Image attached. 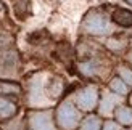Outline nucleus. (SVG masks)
Returning <instances> with one entry per match:
<instances>
[{"label": "nucleus", "instance_id": "6e6552de", "mask_svg": "<svg viewBox=\"0 0 132 130\" xmlns=\"http://www.w3.org/2000/svg\"><path fill=\"white\" fill-rule=\"evenodd\" d=\"M15 113H16V106L13 105L11 101L5 100V98H0V117L2 119L11 117Z\"/></svg>", "mask_w": 132, "mask_h": 130}, {"label": "nucleus", "instance_id": "423d86ee", "mask_svg": "<svg viewBox=\"0 0 132 130\" xmlns=\"http://www.w3.org/2000/svg\"><path fill=\"white\" fill-rule=\"evenodd\" d=\"M119 101H121L119 96H114V95H111V93L106 92V93L103 95L102 101H100V113H102L103 116L111 114V111L114 109V106H116Z\"/></svg>", "mask_w": 132, "mask_h": 130}, {"label": "nucleus", "instance_id": "39448f33", "mask_svg": "<svg viewBox=\"0 0 132 130\" xmlns=\"http://www.w3.org/2000/svg\"><path fill=\"white\" fill-rule=\"evenodd\" d=\"M29 125H31V130H56L53 127V122H52L50 111H42V113L31 114Z\"/></svg>", "mask_w": 132, "mask_h": 130}, {"label": "nucleus", "instance_id": "f03ea898", "mask_svg": "<svg viewBox=\"0 0 132 130\" xmlns=\"http://www.w3.org/2000/svg\"><path fill=\"white\" fill-rule=\"evenodd\" d=\"M47 76L37 74L31 80V92H29V105L34 108H44L52 105V100L47 98Z\"/></svg>", "mask_w": 132, "mask_h": 130}, {"label": "nucleus", "instance_id": "1a4fd4ad", "mask_svg": "<svg viewBox=\"0 0 132 130\" xmlns=\"http://www.w3.org/2000/svg\"><path fill=\"white\" fill-rule=\"evenodd\" d=\"M116 117H118V120L121 122V124H124V125H130L132 124V109L130 108H119L116 111Z\"/></svg>", "mask_w": 132, "mask_h": 130}, {"label": "nucleus", "instance_id": "f8f14e48", "mask_svg": "<svg viewBox=\"0 0 132 130\" xmlns=\"http://www.w3.org/2000/svg\"><path fill=\"white\" fill-rule=\"evenodd\" d=\"M0 92H2V93H18L19 88L16 85H11V83L0 82Z\"/></svg>", "mask_w": 132, "mask_h": 130}, {"label": "nucleus", "instance_id": "7ed1b4c3", "mask_svg": "<svg viewBox=\"0 0 132 130\" xmlns=\"http://www.w3.org/2000/svg\"><path fill=\"white\" fill-rule=\"evenodd\" d=\"M56 119L63 130H74L81 122V113L74 108L71 101H64L56 111Z\"/></svg>", "mask_w": 132, "mask_h": 130}, {"label": "nucleus", "instance_id": "f3484780", "mask_svg": "<svg viewBox=\"0 0 132 130\" xmlns=\"http://www.w3.org/2000/svg\"><path fill=\"white\" fill-rule=\"evenodd\" d=\"M129 130H132V128H129Z\"/></svg>", "mask_w": 132, "mask_h": 130}, {"label": "nucleus", "instance_id": "9b49d317", "mask_svg": "<svg viewBox=\"0 0 132 130\" xmlns=\"http://www.w3.org/2000/svg\"><path fill=\"white\" fill-rule=\"evenodd\" d=\"M110 87H111V90H114L116 93H121V95L127 93V85L122 79H113L110 82Z\"/></svg>", "mask_w": 132, "mask_h": 130}, {"label": "nucleus", "instance_id": "f257e3e1", "mask_svg": "<svg viewBox=\"0 0 132 130\" xmlns=\"http://www.w3.org/2000/svg\"><path fill=\"white\" fill-rule=\"evenodd\" d=\"M82 29L92 35H106L113 32L110 19L102 11H90L82 23Z\"/></svg>", "mask_w": 132, "mask_h": 130}, {"label": "nucleus", "instance_id": "dca6fc26", "mask_svg": "<svg viewBox=\"0 0 132 130\" xmlns=\"http://www.w3.org/2000/svg\"><path fill=\"white\" fill-rule=\"evenodd\" d=\"M129 2H130V3H132V0H129Z\"/></svg>", "mask_w": 132, "mask_h": 130}, {"label": "nucleus", "instance_id": "9d476101", "mask_svg": "<svg viewBox=\"0 0 132 130\" xmlns=\"http://www.w3.org/2000/svg\"><path fill=\"white\" fill-rule=\"evenodd\" d=\"M81 130H100V119L97 116H89L82 122Z\"/></svg>", "mask_w": 132, "mask_h": 130}, {"label": "nucleus", "instance_id": "20e7f679", "mask_svg": "<svg viewBox=\"0 0 132 130\" xmlns=\"http://www.w3.org/2000/svg\"><path fill=\"white\" fill-rule=\"evenodd\" d=\"M97 100H98V92H97L95 87H85L76 93V103L84 111L94 109L97 105Z\"/></svg>", "mask_w": 132, "mask_h": 130}, {"label": "nucleus", "instance_id": "2eb2a0df", "mask_svg": "<svg viewBox=\"0 0 132 130\" xmlns=\"http://www.w3.org/2000/svg\"><path fill=\"white\" fill-rule=\"evenodd\" d=\"M0 8H2V3H0Z\"/></svg>", "mask_w": 132, "mask_h": 130}, {"label": "nucleus", "instance_id": "ddd939ff", "mask_svg": "<svg viewBox=\"0 0 132 130\" xmlns=\"http://www.w3.org/2000/svg\"><path fill=\"white\" fill-rule=\"evenodd\" d=\"M119 74H121V79L129 83V85H132V71L127 69V68H119Z\"/></svg>", "mask_w": 132, "mask_h": 130}, {"label": "nucleus", "instance_id": "4468645a", "mask_svg": "<svg viewBox=\"0 0 132 130\" xmlns=\"http://www.w3.org/2000/svg\"><path fill=\"white\" fill-rule=\"evenodd\" d=\"M103 130H119V125H118L116 122H111V120H108L106 124H105Z\"/></svg>", "mask_w": 132, "mask_h": 130}, {"label": "nucleus", "instance_id": "0eeeda50", "mask_svg": "<svg viewBox=\"0 0 132 130\" xmlns=\"http://www.w3.org/2000/svg\"><path fill=\"white\" fill-rule=\"evenodd\" d=\"M113 19L118 23L124 26V27H129L132 26V13L129 10H124V8H118L113 11Z\"/></svg>", "mask_w": 132, "mask_h": 130}]
</instances>
